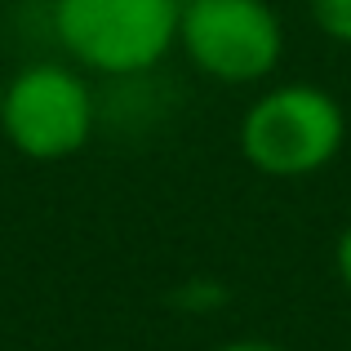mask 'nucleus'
Returning a JSON list of instances; mask_svg holds the SVG:
<instances>
[{"mask_svg":"<svg viewBox=\"0 0 351 351\" xmlns=\"http://www.w3.org/2000/svg\"><path fill=\"white\" fill-rule=\"evenodd\" d=\"M9 143L32 160H62L89 143L94 129V98L76 71L58 62H36L18 71L0 107Z\"/></svg>","mask_w":351,"mask_h":351,"instance_id":"obj_4","label":"nucleus"},{"mask_svg":"<svg viewBox=\"0 0 351 351\" xmlns=\"http://www.w3.org/2000/svg\"><path fill=\"white\" fill-rule=\"evenodd\" d=\"M178 40L191 62L223 85L263 80L280 58V23L267 0H187Z\"/></svg>","mask_w":351,"mask_h":351,"instance_id":"obj_3","label":"nucleus"},{"mask_svg":"<svg viewBox=\"0 0 351 351\" xmlns=\"http://www.w3.org/2000/svg\"><path fill=\"white\" fill-rule=\"evenodd\" d=\"M316 27L338 45H351V0H307Z\"/></svg>","mask_w":351,"mask_h":351,"instance_id":"obj_5","label":"nucleus"},{"mask_svg":"<svg viewBox=\"0 0 351 351\" xmlns=\"http://www.w3.org/2000/svg\"><path fill=\"white\" fill-rule=\"evenodd\" d=\"M178 0H58L53 27L71 58L94 71H147L178 36Z\"/></svg>","mask_w":351,"mask_h":351,"instance_id":"obj_1","label":"nucleus"},{"mask_svg":"<svg viewBox=\"0 0 351 351\" xmlns=\"http://www.w3.org/2000/svg\"><path fill=\"white\" fill-rule=\"evenodd\" d=\"M334 267H338V276H343V285L351 289V227L343 236H338V249H334Z\"/></svg>","mask_w":351,"mask_h":351,"instance_id":"obj_6","label":"nucleus"},{"mask_svg":"<svg viewBox=\"0 0 351 351\" xmlns=\"http://www.w3.org/2000/svg\"><path fill=\"white\" fill-rule=\"evenodd\" d=\"M218 351H285V347L263 343V338H245V343H227V347H218Z\"/></svg>","mask_w":351,"mask_h":351,"instance_id":"obj_7","label":"nucleus"},{"mask_svg":"<svg viewBox=\"0 0 351 351\" xmlns=\"http://www.w3.org/2000/svg\"><path fill=\"white\" fill-rule=\"evenodd\" d=\"M343 134V107L325 89L285 85L249 107L245 125H240V152L254 169L271 173V178H302L334 160Z\"/></svg>","mask_w":351,"mask_h":351,"instance_id":"obj_2","label":"nucleus"}]
</instances>
